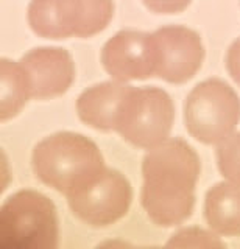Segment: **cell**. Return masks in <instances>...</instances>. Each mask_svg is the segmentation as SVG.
<instances>
[{
	"instance_id": "1",
	"label": "cell",
	"mask_w": 240,
	"mask_h": 249,
	"mask_svg": "<svg viewBox=\"0 0 240 249\" xmlns=\"http://www.w3.org/2000/svg\"><path fill=\"white\" fill-rule=\"evenodd\" d=\"M200 158L185 140L175 137L151 148L142 162V206L161 228L181 224L195 206Z\"/></svg>"
},
{
	"instance_id": "2",
	"label": "cell",
	"mask_w": 240,
	"mask_h": 249,
	"mask_svg": "<svg viewBox=\"0 0 240 249\" xmlns=\"http://www.w3.org/2000/svg\"><path fill=\"white\" fill-rule=\"evenodd\" d=\"M32 160L37 179L64 196L83 189L106 168L98 146L76 132H56L44 139Z\"/></svg>"
},
{
	"instance_id": "3",
	"label": "cell",
	"mask_w": 240,
	"mask_h": 249,
	"mask_svg": "<svg viewBox=\"0 0 240 249\" xmlns=\"http://www.w3.org/2000/svg\"><path fill=\"white\" fill-rule=\"evenodd\" d=\"M59 229L53 202L35 190H20L6 199L0 213L3 249H53Z\"/></svg>"
},
{
	"instance_id": "4",
	"label": "cell",
	"mask_w": 240,
	"mask_h": 249,
	"mask_svg": "<svg viewBox=\"0 0 240 249\" xmlns=\"http://www.w3.org/2000/svg\"><path fill=\"white\" fill-rule=\"evenodd\" d=\"M187 131L198 142L219 145L236 132L240 98L229 84L211 78L197 84L184 105Z\"/></svg>"
},
{
	"instance_id": "5",
	"label": "cell",
	"mask_w": 240,
	"mask_h": 249,
	"mask_svg": "<svg viewBox=\"0 0 240 249\" xmlns=\"http://www.w3.org/2000/svg\"><path fill=\"white\" fill-rule=\"evenodd\" d=\"M112 13V0H33L28 23L47 39L89 37L108 27Z\"/></svg>"
},
{
	"instance_id": "6",
	"label": "cell",
	"mask_w": 240,
	"mask_h": 249,
	"mask_svg": "<svg viewBox=\"0 0 240 249\" xmlns=\"http://www.w3.org/2000/svg\"><path fill=\"white\" fill-rule=\"evenodd\" d=\"M175 120V106L167 92L158 88L129 86L120 109L115 132L142 150L166 142Z\"/></svg>"
},
{
	"instance_id": "7",
	"label": "cell",
	"mask_w": 240,
	"mask_h": 249,
	"mask_svg": "<svg viewBox=\"0 0 240 249\" xmlns=\"http://www.w3.org/2000/svg\"><path fill=\"white\" fill-rule=\"evenodd\" d=\"M66 198L78 220L92 228H106L127 215L133 190L120 171L105 168L83 189Z\"/></svg>"
},
{
	"instance_id": "8",
	"label": "cell",
	"mask_w": 240,
	"mask_h": 249,
	"mask_svg": "<svg viewBox=\"0 0 240 249\" xmlns=\"http://www.w3.org/2000/svg\"><path fill=\"white\" fill-rule=\"evenodd\" d=\"M156 45V76L181 84L192 80L204 59L201 37L181 25L162 27L153 33Z\"/></svg>"
},
{
	"instance_id": "9",
	"label": "cell",
	"mask_w": 240,
	"mask_h": 249,
	"mask_svg": "<svg viewBox=\"0 0 240 249\" xmlns=\"http://www.w3.org/2000/svg\"><path fill=\"white\" fill-rule=\"evenodd\" d=\"M102 64L115 81L147 80L156 75V45L153 33L123 30L102 50Z\"/></svg>"
},
{
	"instance_id": "10",
	"label": "cell",
	"mask_w": 240,
	"mask_h": 249,
	"mask_svg": "<svg viewBox=\"0 0 240 249\" xmlns=\"http://www.w3.org/2000/svg\"><path fill=\"white\" fill-rule=\"evenodd\" d=\"M25 70L32 98L49 100L63 95L71 88L75 76L74 59L66 50L45 47L28 52L20 59Z\"/></svg>"
},
{
	"instance_id": "11",
	"label": "cell",
	"mask_w": 240,
	"mask_h": 249,
	"mask_svg": "<svg viewBox=\"0 0 240 249\" xmlns=\"http://www.w3.org/2000/svg\"><path fill=\"white\" fill-rule=\"evenodd\" d=\"M128 90L129 86L120 81L92 86L76 100V114L83 123L98 131H115Z\"/></svg>"
},
{
	"instance_id": "12",
	"label": "cell",
	"mask_w": 240,
	"mask_h": 249,
	"mask_svg": "<svg viewBox=\"0 0 240 249\" xmlns=\"http://www.w3.org/2000/svg\"><path fill=\"white\" fill-rule=\"evenodd\" d=\"M204 218L220 235H240V185L229 181L215 184L206 195Z\"/></svg>"
},
{
	"instance_id": "13",
	"label": "cell",
	"mask_w": 240,
	"mask_h": 249,
	"mask_svg": "<svg viewBox=\"0 0 240 249\" xmlns=\"http://www.w3.org/2000/svg\"><path fill=\"white\" fill-rule=\"evenodd\" d=\"M2 120H10L16 117L27 101L32 98V89L25 70L20 62L16 64L11 59H2Z\"/></svg>"
},
{
	"instance_id": "14",
	"label": "cell",
	"mask_w": 240,
	"mask_h": 249,
	"mask_svg": "<svg viewBox=\"0 0 240 249\" xmlns=\"http://www.w3.org/2000/svg\"><path fill=\"white\" fill-rule=\"evenodd\" d=\"M217 163L226 181L240 185V132L217 145Z\"/></svg>"
},
{
	"instance_id": "15",
	"label": "cell",
	"mask_w": 240,
	"mask_h": 249,
	"mask_svg": "<svg viewBox=\"0 0 240 249\" xmlns=\"http://www.w3.org/2000/svg\"><path fill=\"white\" fill-rule=\"evenodd\" d=\"M168 246L181 248H223L222 241L214 237L212 233L201 231L198 228H189L176 232L173 238L168 241Z\"/></svg>"
},
{
	"instance_id": "16",
	"label": "cell",
	"mask_w": 240,
	"mask_h": 249,
	"mask_svg": "<svg viewBox=\"0 0 240 249\" xmlns=\"http://www.w3.org/2000/svg\"><path fill=\"white\" fill-rule=\"evenodd\" d=\"M148 10L158 14H175L185 10L192 0H142Z\"/></svg>"
},
{
	"instance_id": "17",
	"label": "cell",
	"mask_w": 240,
	"mask_h": 249,
	"mask_svg": "<svg viewBox=\"0 0 240 249\" xmlns=\"http://www.w3.org/2000/svg\"><path fill=\"white\" fill-rule=\"evenodd\" d=\"M226 69H228L229 75L232 76V80L240 86V37L236 39L228 49Z\"/></svg>"
}]
</instances>
